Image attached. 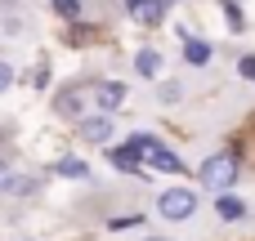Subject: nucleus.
I'll list each match as a JSON object with an SVG mask.
<instances>
[{
  "label": "nucleus",
  "mask_w": 255,
  "mask_h": 241,
  "mask_svg": "<svg viewBox=\"0 0 255 241\" xmlns=\"http://www.w3.org/2000/svg\"><path fill=\"white\" fill-rule=\"evenodd\" d=\"M184 58H188L193 67H206V63H211V45H206V40H184Z\"/></svg>",
  "instance_id": "8"
},
{
  "label": "nucleus",
  "mask_w": 255,
  "mask_h": 241,
  "mask_svg": "<svg viewBox=\"0 0 255 241\" xmlns=\"http://www.w3.org/2000/svg\"><path fill=\"white\" fill-rule=\"evenodd\" d=\"M166 9H170L166 0H139V4L130 9V18H134V22H143V27H157V22L166 18Z\"/></svg>",
  "instance_id": "6"
},
{
  "label": "nucleus",
  "mask_w": 255,
  "mask_h": 241,
  "mask_svg": "<svg viewBox=\"0 0 255 241\" xmlns=\"http://www.w3.org/2000/svg\"><path fill=\"white\" fill-rule=\"evenodd\" d=\"M215 210H220V219H229V224H233V219H242V215H247V206H242V201H238V197H229V192H224V197H220V201H215Z\"/></svg>",
  "instance_id": "9"
},
{
  "label": "nucleus",
  "mask_w": 255,
  "mask_h": 241,
  "mask_svg": "<svg viewBox=\"0 0 255 241\" xmlns=\"http://www.w3.org/2000/svg\"><path fill=\"white\" fill-rule=\"evenodd\" d=\"M238 72H242V76H247V80H255V58H251V54H247V58H242V63H238Z\"/></svg>",
  "instance_id": "18"
},
{
  "label": "nucleus",
  "mask_w": 255,
  "mask_h": 241,
  "mask_svg": "<svg viewBox=\"0 0 255 241\" xmlns=\"http://www.w3.org/2000/svg\"><path fill=\"white\" fill-rule=\"evenodd\" d=\"M94 103H99V112L121 107V103H126V85H117V80H99V85H94Z\"/></svg>",
  "instance_id": "5"
},
{
  "label": "nucleus",
  "mask_w": 255,
  "mask_h": 241,
  "mask_svg": "<svg viewBox=\"0 0 255 241\" xmlns=\"http://www.w3.org/2000/svg\"><path fill=\"white\" fill-rule=\"evenodd\" d=\"M139 224H143L139 215H121V219H112V228H117V233H121V228H139Z\"/></svg>",
  "instance_id": "16"
},
{
  "label": "nucleus",
  "mask_w": 255,
  "mask_h": 241,
  "mask_svg": "<svg viewBox=\"0 0 255 241\" xmlns=\"http://www.w3.org/2000/svg\"><path fill=\"white\" fill-rule=\"evenodd\" d=\"M224 18H229V27H233V31H242V22H247V18H242V9H238V0H224Z\"/></svg>",
  "instance_id": "14"
},
{
  "label": "nucleus",
  "mask_w": 255,
  "mask_h": 241,
  "mask_svg": "<svg viewBox=\"0 0 255 241\" xmlns=\"http://www.w3.org/2000/svg\"><path fill=\"white\" fill-rule=\"evenodd\" d=\"M157 210H161V219H193L197 197H193L188 188H170V192L157 197Z\"/></svg>",
  "instance_id": "2"
},
{
  "label": "nucleus",
  "mask_w": 255,
  "mask_h": 241,
  "mask_svg": "<svg viewBox=\"0 0 255 241\" xmlns=\"http://www.w3.org/2000/svg\"><path fill=\"white\" fill-rule=\"evenodd\" d=\"M90 98H94V89H58V98H54V112H58V116H81Z\"/></svg>",
  "instance_id": "3"
},
{
  "label": "nucleus",
  "mask_w": 255,
  "mask_h": 241,
  "mask_svg": "<svg viewBox=\"0 0 255 241\" xmlns=\"http://www.w3.org/2000/svg\"><path fill=\"white\" fill-rule=\"evenodd\" d=\"M9 85H13V67H9V63H0V94H4Z\"/></svg>",
  "instance_id": "17"
},
{
  "label": "nucleus",
  "mask_w": 255,
  "mask_h": 241,
  "mask_svg": "<svg viewBox=\"0 0 255 241\" xmlns=\"http://www.w3.org/2000/svg\"><path fill=\"white\" fill-rule=\"evenodd\" d=\"M112 165H117V170H130V174H139V165H143V161H139L130 148H112Z\"/></svg>",
  "instance_id": "10"
},
{
  "label": "nucleus",
  "mask_w": 255,
  "mask_h": 241,
  "mask_svg": "<svg viewBox=\"0 0 255 241\" xmlns=\"http://www.w3.org/2000/svg\"><path fill=\"white\" fill-rule=\"evenodd\" d=\"M134 67H139V76H157V72H161V58H157L152 49H143V54L134 58Z\"/></svg>",
  "instance_id": "11"
},
{
  "label": "nucleus",
  "mask_w": 255,
  "mask_h": 241,
  "mask_svg": "<svg viewBox=\"0 0 255 241\" xmlns=\"http://www.w3.org/2000/svg\"><path fill=\"white\" fill-rule=\"evenodd\" d=\"M126 4H130V9H134V4H139V0H126Z\"/></svg>",
  "instance_id": "20"
},
{
  "label": "nucleus",
  "mask_w": 255,
  "mask_h": 241,
  "mask_svg": "<svg viewBox=\"0 0 255 241\" xmlns=\"http://www.w3.org/2000/svg\"><path fill=\"white\" fill-rule=\"evenodd\" d=\"M58 174H67V179H85L90 170H85V161H76V157H63V161H58Z\"/></svg>",
  "instance_id": "12"
},
{
  "label": "nucleus",
  "mask_w": 255,
  "mask_h": 241,
  "mask_svg": "<svg viewBox=\"0 0 255 241\" xmlns=\"http://www.w3.org/2000/svg\"><path fill=\"white\" fill-rule=\"evenodd\" d=\"M202 183L215 188V192H229L238 183V152H215L202 161Z\"/></svg>",
  "instance_id": "1"
},
{
  "label": "nucleus",
  "mask_w": 255,
  "mask_h": 241,
  "mask_svg": "<svg viewBox=\"0 0 255 241\" xmlns=\"http://www.w3.org/2000/svg\"><path fill=\"white\" fill-rule=\"evenodd\" d=\"M148 165H157V170H166V174H179V170H184V161H179V157H175L170 148H161V143L152 148V157H148Z\"/></svg>",
  "instance_id": "7"
},
{
  "label": "nucleus",
  "mask_w": 255,
  "mask_h": 241,
  "mask_svg": "<svg viewBox=\"0 0 255 241\" xmlns=\"http://www.w3.org/2000/svg\"><path fill=\"white\" fill-rule=\"evenodd\" d=\"M76 130H81V139H85V143H108V139H112V121H108L103 112H99V116H81V125H76Z\"/></svg>",
  "instance_id": "4"
},
{
  "label": "nucleus",
  "mask_w": 255,
  "mask_h": 241,
  "mask_svg": "<svg viewBox=\"0 0 255 241\" xmlns=\"http://www.w3.org/2000/svg\"><path fill=\"white\" fill-rule=\"evenodd\" d=\"M13 170H9V161H0V192H13Z\"/></svg>",
  "instance_id": "15"
},
{
  "label": "nucleus",
  "mask_w": 255,
  "mask_h": 241,
  "mask_svg": "<svg viewBox=\"0 0 255 241\" xmlns=\"http://www.w3.org/2000/svg\"><path fill=\"white\" fill-rule=\"evenodd\" d=\"M54 13L67 18V22H76L81 18V0H54Z\"/></svg>",
  "instance_id": "13"
},
{
  "label": "nucleus",
  "mask_w": 255,
  "mask_h": 241,
  "mask_svg": "<svg viewBox=\"0 0 255 241\" xmlns=\"http://www.w3.org/2000/svg\"><path fill=\"white\" fill-rule=\"evenodd\" d=\"M72 45H90V31L85 27H72Z\"/></svg>",
  "instance_id": "19"
}]
</instances>
